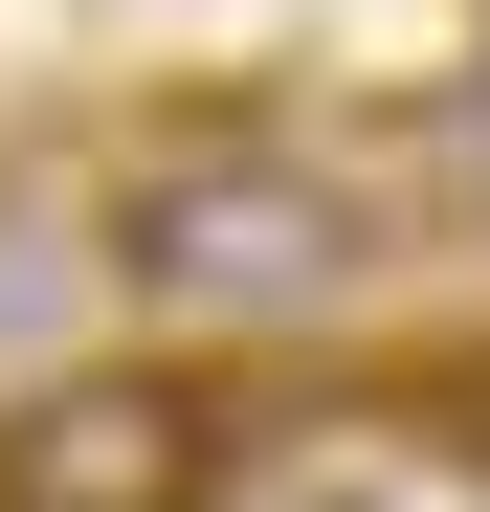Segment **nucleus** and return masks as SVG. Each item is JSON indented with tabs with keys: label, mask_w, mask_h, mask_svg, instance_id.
I'll return each mask as SVG.
<instances>
[{
	"label": "nucleus",
	"mask_w": 490,
	"mask_h": 512,
	"mask_svg": "<svg viewBox=\"0 0 490 512\" xmlns=\"http://www.w3.org/2000/svg\"><path fill=\"white\" fill-rule=\"evenodd\" d=\"M223 468H245V401L179 357H90L0 401V512H223Z\"/></svg>",
	"instance_id": "f03ea898"
},
{
	"label": "nucleus",
	"mask_w": 490,
	"mask_h": 512,
	"mask_svg": "<svg viewBox=\"0 0 490 512\" xmlns=\"http://www.w3.org/2000/svg\"><path fill=\"white\" fill-rule=\"evenodd\" d=\"M357 268H379V201L312 134H179L112 179V290L179 334H312Z\"/></svg>",
	"instance_id": "f257e3e1"
},
{
	"label": "nucleus",
	"mask_w": 490,
	"mask_h": 512,
	"mask_svg": "<svg viewBox=\"0 0 490 512\" xmlns=\"http://www.w3.org/2000/svg\"><path fill=\"white\" fill-rule=\"evenodd\" d=\"M446 134H468V201H490V45L446 67Z\"/></svg>",
	"instance_id": "7ed1b4c3"
}]
</instances>
